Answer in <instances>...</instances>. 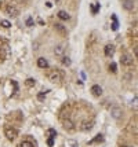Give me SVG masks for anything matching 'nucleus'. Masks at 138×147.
<instances>
[{"label": "nucleus", "mask_w": 138, "mask_h": 147, "mask_svg": "<svg viewBox=\"0 0 138 147\" xmlns=\"http://www.w3.org/2000/svg\"><path fill=\"white\" fill-rule=\"evenodd\" d=\"M62 78H64V74L61 73V70H58V69H54V70H51L49 73V80L51 82H61Z\"/></svg>", "instance_id": "nucleus-1"}, {"label": "nucleus", "mask_w": 138, "mask_h": 147, "mask_svg": "<svg viewBox=\"0 0 138 147\" xmlns=\"http://www.w3.org/2000/svg\"><path fill=\"white\" fill-rule=\"evenodd\" d=\"M0 25H1L3 28H6V29H8V28H11V24L8 22L7 19H1V21H0Z\"/></svg>", "instance_id": "nucleus-20"}, {"label": "nucleus", "mask_w": 138, "mask_h": 147, "mask_svg": "<svg viewBox=\"0 0 138 147\" xmlns=\"http://www.w3.org/2000/svg\"><path fill=\"white\" fill-rule=\"evenodd\" d=\"M117 28H119L117 16H116V14H112V30H117Z\"/></svg>", "instance_id": "nucleus-13"}, {"label": "nucleus", "mask_w": 138, "mask_h": 147, "mask_svg": "<svg viewBox=\"0 0 138 147\" xmlns=\"http://www.w3.org/2000/svg\"><path fill=\"white\" fill-rule=\"evenodd\" d=\"M64 52H65V48H64V45H55L54 47V54H55V57H64Z\"/></svg>", "instance_id": "nucleus-9"}, {"label": "nucleus", "mask_w": 138, "mask_h": 147, "mask_svg": "<svg viewBox=\"0 0 138 147\" xmlns=\"http://www.w3.org/2000/svg\"><path fill=\"white\" fill-rule=\"evenodd\" d=\"M58 18L62 19V21H69V19H71V15H69L66 11L61 10V11H58Z\"/></svg>", "instance_id": "nucleus-12"}, {"label": "nucleus", "mask_w": 138, "mask_h": 147, "mask_svg": "<svg viewBox=\"0 0 138 147\" xmlns=\"http://www.w3.org/2000/svg\"><path fill=\"white\" fill-rule=\"evenodd\" d=\"M90 7H91V12H93V14L95 15V14H97L98 11H99V8H101V6H99V4H97V3H93V4H91Z\"/></svg>", "instance_id": "nucleus-15"}, {"label": "nucleus", "mask_w": 138, "mask_h": 147, "mask_svg": "<svg viewBox=\"0 0 138 147\" xmlns=\"http://www.w3.org/2000/svg\"><path fill=\"white\" fill-rule=\"evenodd\" d=\"M120 62H122V65H124V66H131L133 62H134V59H133L129 54H123L122 57H120Z\"/></svg>", "instance_id": "nucleus-4"}, {"label": "nucleus", "mask_w": 138, "mask_h": 147, "mask_svg": "<svg viewBox=\"0 0 138 147\" xmlns=\"http://www.w3.org/2000/svg\"><path fill=\"white\" fill-rule=\"evenodd\" d=\"M73 147H77V146H73Z\"/></svg>", "instance_id": "nucleus-27"}, {"label": "nucleus", "mask_w": 138, "mask_h": 147, "mask_svg": "<svg viewBox=\"0 0 138 147\" xmlns=\"http://www.w3.org/2000/svg\"><path fill=\"white\" fill-rule=\"evenodd\" d=\"M37 66H39V67H40V69H47V67H49V62H47V59H46V58H39V59H37Z\"/></svg>", "instance_id": "nucleus-10"}, {"label": "nucleus", "mask_w": 138, "mask_h": 147, "mask_svg": "<svg viewBox=\"0 0 138 147\" xmlns=\"http://www.w3.org/2000/svg\"><path fill=\"white\" fill-rule=\"evenodd\" d=\"M91 94H93L94 96H101V95H102V88H101L98 84H95V85L91 87Z\"/></svg>", "instance_id": "nucleus-7"}, {"label": "nucleus", "mask_w": 138, "mask_h": 147, "mask_svg": "<svg viewBox=\"0 0 138 147\" xmlns=\"http://www.w3.org/2000/svg\"><path fill=\"white\" fill-rule=\"evenodd\" d=\"M18 147H33V144L31 142H28V140H24V142H21V144Z\"/></svg>", "instance_id": "nucleus-22"}, {"label": "nucleus", "mask_w": 138, "mask_h": 147, "mask_svg": "<svg viewBox=\"0 0 138 147\" xmlns=\"http://www.w3.org/2000/svg\"><path fill=\"white\" fill-rule=\"evenodd\" d=\"M111 114H112V117L113 118H120L122 117V109L120 107H112V110H111Z\"/></svg>", "instance_id": "nucleus-8"}, {"label": "nucleus", "mask_w": 138, "mask_h": 147, "mask_svg": "<svg viewBox=\"0 0 138 147\" xmlns=\"http://www.w3.org/2000/svg\"><path fill=\"white\" fill-rule=\"evenodd\" d=\"M61 62H62V65L64 66H71V63H72L69 57H62V61H61Z\"/></svg>", "instance_id": "nucleus-17"}, {"label": "nucleus", "mask_w": 138, "mask_h": 147, "mask_svg": "<svg viewBox=\"0 0 138 147\" xmlns=\"http://www.w3.org/2000/svg\"><path fill=\"white\" fill-rule=\"evenodd\" d=\"M25 84H26V87H35L36 80H35V78H28V80L25 81Z\"/></svg>", "instance_id": "nucleus-21"}, {"label": "nucleus", "mask_w": 138, "mask_h": 147, "mask_svg": "<svg viewBox=\"0 0 138 147\" xmlns=\"http://www.w3.org/2000/svg\"><path fill=\"white\" fill-rule=\"evenodd\" d=\"M97 142H104L102 135H97V138H94L93 140H90V144H93V143H97Z\"/></svg>", "instance_id": "nucleus-19"}, {"label": "nucleus", "mask_w": 138, "mask_h": 147, "mask_svg": "<svg viewBox=\"0 0 138 147\" xmlns=\"http://www.w3.org/2000/svg\"><path fill=\"white\" fill-rule=\"evenodd\" d=\"M37 99H39V100H44V99H46V92H40V94L37 95Z\"/></svg>", "instance_id": "nucleus-24"}, {"label": "nucleus", "mask_w": 138, "mask_h": 147, "mask_svg": "<svg viewBox=\"0 0 138 147\" xmlns=\"http://www.w3.org/2000/svg\"><path fill=\"white\" fill-rule=\"evenodd\" d=\"M109 72H112V73H117V65H116L115 62H111V65H109Z\"/></svg>", "instance_id": "nucleus-18"}, {"label": "nucleus", "mask_w": 138, "mask_h": 147, "mask_svg": "<svg viewBox=\"0 0 138 147\" xmlns=\"http://www.w3.org/2000/svg\"><path fill=\"white\" fill-rule=\"evenodd\" d=\"M62 124H64V128H65V129H68V131H72L73 128H75V127H73L75 124H73V122H72V120H69V118H66V120H62Z\"/></svg>", "instance_id": "nucleus-11"}, {"label": "nucleus", "mask_w": 138, "mask_h": 147, "mask_svg": "<svg viewBox=\"0 0 138 147\" xmlns=\"http://www.w3.org/2000/svg\"><path fill=\"white\" fill-rule=\"evenodd\" d=\"M104 52H105L106 57H113V54H115V45H113V44H106L105 48H104Z\"/></svg>", "instance_id": "nucleus-5"}, {"label": "nucleus", "mask_w": 138, "mask_h": 147, "mask_svg": "<svg viewBox=\"0 0 138 147\" xmlns=\"http://www.w3.org/2000/svg\"><path fill=\"white\" fill-rule=\"evenodd\" d=\"M33 25H35V21H33V18L29 16V18L26 19V26H33Z\"/></svg>", "instance_id": "nucleus-23"}, {"label": "nucleus", "mask_w": 138, "mask_h": 147, "mask_svg": "<svg viewBox=\"0 0 138 147\" xmlns=\"http://www.w3.org/2000/svg\"><path fill=\"white\" fill-rule=\"evenodd\" d=\"M47 135H49V138H55L57 136V131L54 129V128H50V129H47Z\"/></svg>", "instance_id": "nucleus-16"}, {"label": "nucleus", "mask_w": 138, "mask_h": 147, "mask_svg": "<svg viewBox=\"0 0 138 147\" xmlns=\"http://www.w3.org/2000/svg\"><path fill=\"white\" fill-rule=\"evenodd\" d=\"M4 135H6V138H7L8 140H14L17 136H18V131H17L15 128H13V127H6Z\"/></svg>", "instance_id": "nucleus-2"}, {"label": "nucleus", "mask_w": 138, "mask_h": 147, "mask_svg": "<svg viewBox=\"0 0 138 147\" xmlns=\"http://www.w3.org/2000/svg\"><path fill=\"white\" fill-rule=\"evenodd\" d=\"M6 12L11 16H18L19 15V10L14 6V4H7L6 6Z\"/></svg>", "instance_id": "nucleus-3"}, {"label": "nucleus", "mask_w": 138, "mask_h": 147, "mask_svg": "<svg viewBox=\"0 0 138 147\" xmlns=\"http://www.w3.org/2000/svg\"><path fill=\"white\" fill-rule=\"evenodd\" d=\"M47 144H49L50 147H53L54 146V139H53V138H49V139H47Z\"/></svg>", "instance_id": "nucleus-25"}, {"label": "nucleus", "mask_w": 138, "mask_h": 147, "mask_svg": "<svg viewBox=\"0 0 138 147\" xmlns=\"http://www.w3.org/2000/svg\"><path fill=\"white\" fill-rule=\"evenodd\" d=\"M123 8H126L127 11H133L135 8V3L133 0H124L123 1Z\"/></svg>", "instance_id": "nucleus-6"}, {"label": "nucleus", "mask_w": 138, "mask_h": 147, "mask_svg": "<svg viewBox=\"0 0 138 147\" xmlns=\"http://www.w3.org/2000/svg\"><path fill=\"white\" fill-rule=\"evenodd\" d=\"M122 147H130V146H122Z\"/></svg>", "instance_id": "nucleus-26"}, {"label": "nucleus", "mask_w": 138, "mask_h": 147, "mask_svg": "<svg viewBox=\"0 0 138 147\" xmlns=\"http://www.w3.org/2000/svg\"><path fill=\"white\" fill-rule=\"evenodd\" d=\"M54 28H55L59 33H66V28L62 24H55V25H54Z\"/></svg>", "instance_id": "nucleus-14"}]
</instances>
